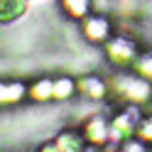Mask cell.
<instances>
[{
	"label": "cell",
	"instance_id": "8fae6325",
	"mask_svg": "<svg viewBox=\"0 0 152 152\" xmlns=\"http://www.w3.org/2000/svg\"><path fill=\"white\" fill-rule=\"evenodd\" d=\"M30 98H34V101H47V98H54V81H49V79L37 81L34 86L30 88Z\"/></svg>",
	"mask_w": 152,
	"mask_h": 152
},
{
	"label": "cell",
	"instance_id": "9a60e30c",
	"mask_svg": "<svg viewBox=\"0 0 152 152\" xmlns=\"http://www.w3.org/2000/svg\"><path fill=\"white\" fill-rule=\"evenodd\" d=\"M137 74L152 79V56H142V59H137Z\"/></svg>",
	"mask_w": 152,
	"mask_h": 152
},
{
	"label": "cell",
	"instance_id": "ba28073f",
	"mask_svg": "<svg viewBox=\"0 0 152 152\" xmlns=\"http://www.w3.org/2000/svg\"><path fill=\"white\" fill-rule=\"evenodd\" d=\"M25 96V86L15 81H3L0 83V106H7V103H17Z\"/></svg>",
	"mask_w": 152,
	"mask_h": 152
},
{
	"label": "cell",
	"instance_id": "5bb4252c",
	"mask_svg": "<svg viewBox=\"0 0 152 152\" xmlns=\"http://www.w3.org/2000/svg\"><path fill=\"white\" fill-rule=\"evenodd\" d=\"M120 152H147V142L145 140H125L123 142V150Z\"/></svg>",
	"mask_w": 152,
	"mask_h": 152
},
{
	"label": "cell",
	"instance_id": "6da1fadb",
	"mask_svg": "<svg viewBox=\"0 0 152 152\" xmlns=\"http://www.w3.org/2000/svg\"><path fill=\"white\" fill-rule=\"evenodd\" d=\"M115 86L120 88L118 93L125 101H132V103H137V101H147L152 96V88H150V83L142 79V76H118L115 79Z\"/></svg>",
	"mask_w": 152,
	"mask_h": 152
},
{
	"label": "cell",
	"instance_id": "7c38bea8",
	"mask_svg": "<svg viewBox=\"0 0 152 152\" xmlns=\"http://www.w3.org/2000/svg\"><path fill=\"white\" fill-rule=\"evenodd\" d=\"M74 91H76V86H74V81L71 79H59V81H54V98H71L74 96Z\"/></svg>",
	"mask_w": 152,
	"mask_h": 152
},
{
	"label": "cell",
	"instance_id": "4fadbf2b",
	"mask_svg": "<svg viewBox=\"0 0 152 152\" xmlns=\"http://www.w3.org/2000/svg\"><path fill=\"white\" fill-rule=\"evenodd\" d=\"M137 135L140 140H145L152 145V115H145V118H140V125H137Z\"/></svg>",
	"mask_w": 152,
	"mask_h": 152
},
{
	"label": "cell",
	"instance_id": "30bf717a",
	"mask_svg": "<svg viewBox=\"0 0 152 152\" xmlns=\"http://www.w3.org/2000/svg\"><path fill=\"white\" fill-rule=\"evenodd\" d=\"M61 7L71 17H88L91 12V0H61Z\"/></svg>",
	"mask_w": 152,
	"mask_h": 152
},
{
	"label": "cell",
	"instance_id": "9c48e42d",
	"mask_svg": "<svg viewBox=\"0 0 152 152\" xmlns=\"http://www.w3.org/2000/svg\"><path fill=\"white\" fill-rule=\"evenodd\" d=\"M81 91L86 93L88 98L98 101L106 96V83H103V79H98V76H86V79L81 81Z\"/></svg>",
	"mask_w": 152,
	"mask_h": 152
},
{
	"label": "cell",
	"instance_id": "52a82bcc",
	"mask_svg": "<svg viewBox=\"0 0 152 152\" xmlns=\"http://www.w3.org/2000/svg\"><path fill=\"white\" fill-rule=\"evenodd\" d=\"M27 12V0H0V22L10 25Z\"/></svg>",
	"mask_w": 152,
	"mask_h": 152
},
{
	"label": "cell",
	"instance_id": "277c9868",
	"mask_svg": "<svg viewBox=\"0 0 152 152\" xmlns=\"http://www.w3.org/2000/svg\"><path fill=\"white\" fill-rule=\"evenodd\" d=\"M108 135H110V123L103 115H93V118L86 120V125H83V137H86V142H91V145L106 142Z\"/></svg>",
	"mask_w": 152,
	"mask_h": 152
},
{
	"label": "cell",
	"instance_id": "7a4b0ae2",
	"mask_svg": "<svg viewBox=\"0 0 152 152\" xmlns=\"http://www.w3.org/2000/svg\"><path fill=\"white\" fill-rule=\"evenodd\" d=\"M140 118H142V115H140L135 108H125L120 115H115V120L110 123V135H113V137L128 140L130 135H135V132H137Z\"/></svg>",
	"mask_w": 152,
	"mask_h": 152
},
{
	"label": "cell",
	"instance_id": "5b68a950",
	"mask_svg": "<svg viewBox=\"0 0 152 152\" xmlns=\"http://www.w3.org/2000/svg\"><path fill=\"white\" fill-rule=\"evenodd\" d=\"M83 34H86L91 42L108 39V37H110V22H108V17H103V15H88L86 22H83Z\"/></svg>",
	"mask_w": 152,
	"mask_h": 152
},
{
	"label": "cell",
	"instance_id": "3957f363",
	"mask_svg": "<svg viewBox=\"0 0 152 152\" xmlns=\"http://www.w3.org/2000/svg\"><path fill=\"white\" fill-rule=\"evenodd\" d=\"M106 54H108V59H113L115 64H128L132 59H137V44L132 39H128V37H115V39L108 42Z\"/></svg>",
	"mask_w": 152,
	"mask_h": 152
},
{
	"label": "cell",
	"instance_id": "8992f818",
	"mask_svg": "<svg viewBox=\"0 0 152 152\" xmlns=\"http://www.w3.org/2000/svg\"><path fill=\"white\" fill-rule=\"evenodd\" d=\"M54 142L61 152H86V137L79 130H61Z\"/></svg>",
	"mask_w": 152,
	"mask_h": 152
},
{
	"label": "cell",
	"instance_id": "2e32d148",
	"mask_svg": "<svg viewBox=\"0 0 152 152\" xmlns=\"http://www.w3.org/2000/svg\"><path fill=\"white\" fill-rule=\"evenodd\" d=\"M39 152H61V150L56 147V142H54V145H42V147H39Z\"/></svg>",
	"mask_w": 152,
	"mask_h": 152
}]
</instances>
